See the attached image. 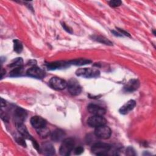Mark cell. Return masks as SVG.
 Masks as SVG:
<instances>
[{
  "instance_id": "6da1fadb",
  "label": "cell",
  "mask_w": 156,
  "mask_h": 156,
  "mask_svg": "<svg viewBox=\"0 0 156 156\" xmlns=\"http://www.w3.org/2000/svg\"><path fill=\"white\" fill-rule=\"evenodd\" d=\"M112 146L105 143L96 142L94 143L91 148L93 154L96 155H105L110 151Z\"/></svg>"
},
{
  "instance_id": "7a4b0ae2",
  "label": "cell",
  "mask_w": 156,
  "mask_h": 156,
  "mask_svg": "<svg viewBox=\"0 0 156 156\" xmlns=\"http://www.w3.org/2000/svg\"><path fill=\"white\" fill-rule=\"evenodd\" d=\"M75 141L72 138H67L62 141V143L60 147L59 152L61 155L67 156L70 155L71 151L74 150Z\"/></svg>"
},
{
  "instance_id": "3957f363",
  "label": "cell",
  "mask_w": 156,
  "mask_h": 156,
  "mask_svg": "<svg viewBox=\"0 0 156 156\" xmlns=\"http://www.w3.org/2000/svg\"><path fill=\"white\" fill-rule=\"evenodd\" d=\"M76 74L79 77L85 78H94L98 77L100 75V71L96 68H83L76 70Z\"/></svg>"
},
{
  "instance_id": "277c9868",
  "label": "cell",
  "mask_w": 156,
  "mask_h": 156,
  "mask_svg": "<svg viewBox=\"0 0 156 156\" xmlns=\"http://www.w3.org/2000/svg\"><path fill=\"white\" fill-rule=\"evenodd\" d=\"M67 88L69 93L73 96H77L82 91V87L79 82L75 79H71L67 82Z\"/></svg>"
},
{
  "instance_id": "5b68a950",
  "label": "cell",
  "mask_w": 156,
  "mask_h": 156,
  "mask_svg": "<svg viewBox=\"0 0 156 156\" xmlns=\"http://www.w3.org/2000/svg\"><path fill=\"white\" fill-rule=\"evenodd\" d=\"M94 135L99 138L106 140L110 137L112 130L110 128L105 125L98 127L94 130Z\"/></svg>"
},
{
  "instance_id": "8992f818",
  "label": "cell",
  "mask_w": 156,
  "mask_h": 156,
  "mask_svg": "<svg viewBox=\"0 0 156 156\" xmlns=\"http://www.w3.org/2000/svg\"><path fill=\"white\" fill-rule=\"evenodd\" d=\"M49 85L54 90H62L66 88L67 82L60 77H52L49 81Z\"/></svg>"
},
{
  "instance_id": "52a82bcc",
  "label": "cell",
  "mask_w": 156,
  "mask_h": 156,
  "mask_svg": "<svg viewBox=\"0 0 156 156\" xmlns=\"http://www.w3.org/2000/svg\"><path fill=\"white\" fill-rule=\"evenodd\" d=\"M107 120L103 116L93 115L87 119V124L91 127H98L103 125H105Z\"/></svg>"
},
{
  "instance_id": "ba28073f",
  "label": "cell",
  "mask_w": 156,
  "mask_h": 156,
  "mask_svg": "<svg viewBox=\"0 0 156 156\" xmlns=\"http://www.w3.org/2000/svg\"><path fill=\"white\" fill-rule=\"evenodd\" d=\"M26 74L27 76L36 79H43L45 76L44 71L35 65L29 68L26 71Z\"/></svg>"
},
{
  "instance_id": "9c48e42d",
  "label": "cell",
  "mask_w": 156,
  "mask_h": 156,
  "mask_svg": "<svg viewBox=\"0 0 156 156\" xmlns=\"http://www.w3.org/2000/svg\"><path fill=\"white\" fill-rule=\"evenodd\" d=\"M27 115V114L25 110L21 107L16 108L13 113V119L15 124L23 123L25 121Z\"/></svg>"
},
{
  "instance_id": "30bf717a",
  "label": "cell",
  "mask_w": 156,
  "mask_h": 156,
  "mask_svg": "<svg viewBox=\"0 0 156 156\" xmlns=\"http://www.w3.org/2000/svg\"><path fill=\"white\" fill-rule=\"evenodd\" d=\"M71 65L69 61H56L54 62H50L46 64L47 68L49 70H55L63 68H66Z\"/></svg>"
},
{
  "instance_id": "8fae6325",
  "label": "cell",
  "mask_w": 156,
  "mask_h": 156,
  "mask_svg": "<svg viewBox=\"0 0 156 156\" xmlns=\"http://www.w3.org/2000/svg\"><path fill=\"white\" fill-rule=\"evenodd\" d=\"M87 109L90 113L92 114L93 115L104 116L106 112L105 109L104 108L102 107L93 104H89L87 107Z\"/></svg>"
},
{
  "instance_id": "7c38bea8",
  "label": "cell",
  "mask_w": 156,
  "mask_h": 156,
  "mask_svg": "<svg viewBox=\"0 0 156 156\" xmlns=\"http://www.w3.org/2000/svg\"><path fill=\"white\" fill-rule=\"evenodd\" d=\"M30 124L35 129L46 126V121L39 116H32L30 119Z\"/></svg>"
},
{
  "instance_id": "4fadbf2b",
  "label": "cell",
  "mask_w": 156,
  "mask_h": 156,
  "mask_svg": "<svg viewBox=\"0 0 156 156\" xmlns=\"http://www.w3.org/2000/svg\"><path fill=\"white\" fill-rule=\"evenodd\" d=\"M16 128L20 134L22 135L24 138H26L27 140H30L32 141V142H34L35 140L32 137V136L29 134L28 132V130L26 127V126L23 123H17L15 124Z\"/></svg>"
},
{
  "instance_id": "5bb4252c",
  "label": "cell",
  "mask_w": 156,
  "mask_h": 156,
  "mask_svg": "<svg viewBox=\"0 0 156 156\" xmlns=\"http://www.w3.org/2000/svg\"><path fill=\"white\" fill-rule=\"evenodd\" d=\"M140 84V81L138 79H130L124 85V90L126 92H133L139 88Z\"/></svg>"
},
{
  "instance_id": "9a60e30c",
  "label": "cell",
  "mask_w": 156,
  "mask_h": 156,
  "mask_svg": "<svg viewBox=\"0 0 156 156\" xmlns=\"http://www.w3.org/2000/svg\"><path fill=\"white\" fill-rule=\"evenodd\" d=\"M51 140L54 142H59L62 141L66 136V133L65 131L62 129H57L54 130L52 133L50 134Z\"/></svg>"
},
{
  "instance_id": "2e32d148",
  "label": "cell",
  "mask_w": 156,
  "mask_h": 156,
  "mask_svg": "<svg viewBox=\"0 0 156 156\" xmlns=\"http://www.w3.org/2000/svg\"><path fill=\"white\" fill-rule=\"evenodd\" d=\"M136 105V102L133 100H129L126 102L119 110V112L122 115H126L132 111Z\"/></svg>"
},
{
  "instance_id": "e0dca14e",
  "label": "cell",
  "mask_w": 156,
  "mask_h": 156,
  "mask_svg": "<svg viewBox=\"0 0 156 156\" xmlns=\"http://www.w3.org/2000/svg\"><path fill=\"white\" fill-rule=\"evenodd\" d=\"M40 152L46 155H53L55 151L53 145L49 143H44L40 147Z\"/></svg>"
},
{
  "instance_id": "ac0fdd59",
  "label": "cell",
  "mask_w": 156,
  "mask_h": 156,
  "mask_svg": "<svg viewBox=\"0 0 156 156\" xmlns=\"http://www.w3.org/2000/svg\"><path fill=\"white\" fill-rule=\"evenodd\" d=\"M92 38L93 40L99 42L101 43L106 44V45H109V46H112L113 45V43L112 41H110L108 38L102 37V36H100V35H93L92 36Z\"/></svg>"
},
{
  "instance_id": "d6986e66",
  "label": "cell",
  "mask_w": 156,
  "mask_h": 156,
  "mask_svg": "<svg viewBox=\"0 0 156 156\" xmlns=\"http://www.w3.org/2000/svg\"><path fill=\"white\" fill-rule=\"evenodd\" d=\"M91 62L90 60L86 59V58H77L73 60L69 61V63L71 65H76V66H82L87 64H89Z\"/></svg>"
},
{
  "instance_id": "ffe728a7",
  "label": "cell",
  "mask_w": 156,
  "mask_h": 156,
  "mask_svg": "<svg viewBox=\"0 0 156 156\" xmlns=\"http://www.w3.org/2000/svg\"><path fill=\"white\" fill-rule=\"evenodd\" d=\"M36 130H37V133L39 135V136L42 138H47L51 134L49 129L46 126L43 127L42 128L36 129Z\"/></svg>"
},
{
  "instance_id": "44dd1931",
  "label": "cell",
  "mask_w": 156,
  "mask_h": 156,
  "mask_svg": "<svg viewBox=\"0 0 156 156\" xmlns=\"http://www.w3.org/2000/svg\"><path fill=\"white\" fill-rule=\"evenodd\" d=\"M23 73V66H18V67H15L13 69H12L10 74L9 76L10 77H17V76H21Z\"/></svg>"
},
{
  "instance_id": "7402d4cb",
  "label": "cell",
  "mask_w": 156,
  "mask_h": 156,
  "mask_svg": "<svg viewBox=\"0 0 156 156\" xmlns=\"http://www.w3.org/2000/svg\"><path fill=\"white\" fill-rule=\"evenodd\" d=\"M23 49V46L22 43L18 40H13V50L16 53H20L22 52Z\"/></svg>"
},
{
  "instance_id": "603a6c76",
  "label": "cell",
  "mask_w": 156,
  "mask_h": 156,
  "mask_svg": "<svg viewBox=\"0 0 156 156\" xmlns=\"http://www.w3.org/2000/svg\"><path fill=\"white\" fill-rule=\"evenodd\" d=\"M23 60L22 58H16L9 65V66L15 68V67L23 66Z\"/></svg>"
},
{
  "instance_id": "cb8c5ba5",
  "label": "cell",
  "mask_w": 156,
  "mask_h": 156,
  "mask_svg": "<svg viewBox=\"0 0 156 156\" xmlns=\"http://www.w3.org/2000/svg\"><path fill=\"white\" fill-rule=\"evenodd\" d=\"M15 140H16V143H18L20 145L22 146L23 147H26V143H25V141H24V138L22 135L16 136H15Z\"/></svg>"
},
{
  "instance_id": "d4e9b609",
  "label": "cell",
  "mask_w": 156,
  "mask_h": 156,
  "mask_svg": "<svg viewBox=\"0 0 156 156\" xmlns=\"http://www.w3.org/2000/svg\"><path fill=\"white\" fill-rule=\"evenodd\" d=\"M109 5L112 7H116L121 5L122 2L120 0H112L108 2Z\"/></svg>"
},
{
  "instance_id": "484cf974",
  "label": "cell",
  "mask_w": 156,
  "mask_h": 156,
  "mask_svg": "<svg viewBox=\"0 0 156 156\" xmlns=\"http://www.w3.org/2000/svg\"><path fill=\"white\" fill-rule=\"evenodd\" d=\"M126 155H135L136 153L134 149L130 146H129L126 149Z\"/></svg>"
},
{
  "instance_id": "4316f807",
  "label": "cell",
  "mask_w": 156,
  "mask_h": 156,
  "mask_svg": "<svg viewBox=\"0 0 156 156\" xmlns=\"http://www.w3.org/2000/svg\"><path fill=\"white\" fill-rule=\"evenodd\" d=\"M83 148L82 146H77L76 148H74V154L76 155H80L83 152Z\"/></svg>"
},
{
  "instance_id": "83f0119b",
  "label": "cell",
  "mask_w": 156,
  "mask_h": 156,
  "mask_svg": "<svg viewBox=\"0 0 156 156\" xmlns=\"http://www.w3.org/2000/svg\"><path fill=\"white\" fill-rule=\"evenodd\" d=\"M62 26L63 29H65L67 32L70 33V34H72V33H73L72 29H71L69 26H68L65 23H62Z\"/></svg>"
},
{
  "instance_id": "f1b7e54d",
  "label": "cell",
  "mask_w": 156,
  "mask_h": 156,
  "mask_svg": "<svg viewBox=\"0 0 156 156\" xmlns=\"http://www.w3.org/2000/svg\"><path fill=\"white\" fill-rule=\"evenodd\" d=\"M116 29H118V30L119 31V32H120V33L122 35V36H123V35H125V36H127V37H130V34H129L128 32H126L125 30H122V29H121L116 28Z\"/></svg>"
},
{
  "instance_id": "f546056e",
  "label": "cell",
  "mask_w": 156,
  "mask_h": 156,
  "mask_svg": "<svg viewBox=\"0 0 156 156\" xmlns=\"http://www.w3.org/2000/svg\"><path fill=\"white\" fill-rule=\"evenodd\" d=\"M1 107L2 108V107H5L6 105V102H5V100H4L2 98L1 99Z\"/></svg>"
},
{
  "instance_id": "4dcf8cb0",
  "label": "cell",
  "mask_w": 156,
  "mask_h": 156,
  "mask_svg": "<svg viewBox=\"0 0 156 156\" xmlns=\"http://www.w3.org/2000/svg\"><path fill=\"white\" fill-rule=\"evenodd\" d=\"M1 79L3 77V76H4V74H5V69H1Z\"/></svg>"
}]
</instances>
